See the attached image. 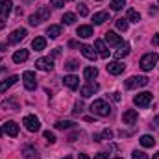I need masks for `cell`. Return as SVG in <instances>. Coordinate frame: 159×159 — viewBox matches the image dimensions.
<instances>
[{
	"label": "cell",
	"mask_w": 159,
	"mask_h": 159,
	"mask_svg": "<svg viewBox=\"0 0 159 159\" xmlns=\"http://www.w3.org/2000/svg\"><path fill=\"white\" fill-rule=\"evenodd\" d=\"M78 13L81 15V17H87V15H89V9H87V6H85V4H80V6H78Z\"/></svg>",
	"instance_id": "cell-39"
},
{
	"label": "cell",
	"mask_w": 159,
	"mask_h": 159,
	"mask_svg": "<svg viewBox=\"0 0 159 159\" xmlns=\"http://www.w3.org/2000/svg\"><path fill=\"white\" fill-rule=\"evenodd\" d=\"M94 46H96V54H98L100 57H109V48L106 46V43H104V41L98 39L96 43H94Z\"/></svg>",
	"instance_id": "cell-16"
},
{
	"label": "cell",
	"mask_w": 159,
	"mask_h": 159,
	"mask_svg": "<svg viewBox=\"0 0 159 159\" xmlns=\"http://www.w3.org/2000/svg\"><path fill=\"white\" fill-rule=\"evenodd\" d=\"M69 46H70V48H74V46H78V43H76V41H70V43H69Z\"/></svg>",
	"instance_id": "cell-45"
},
{
	"label": "cell",
	"mask_w": 159,
	"mask_h": 159,
	"mask_svg": "<svg viewBox=\"0 0 159 159\" xmlns=\"http://www.w3.org/2000/svg\"><path fill=\"white\" fill-rule=\"evenodd\" d=\"M50 6L59 9V7H63V6H65V0H50Z\"/></svg>",
	"instance_id": "cell-40"
},
{
	"label": "cell",
	"mask_w": 159,
	"mask_h": 159,
	"mask_svg": "<svg viewBox=\"0 0 159 159\" xmlns=\"http://www.w3.org/2000/svg\"><path fill=\"white\" fill-rule=\"evenodd\" d=\"M80 52H81L87 59H91V61H94V59H96V52H94L89 44H81V46H80Z\"/></svg>",
	"instance_id": "cell-18"
},
{
	"label": "cell",
	"mask_w": 159,
	"mask_h": 159,
	"mask_svg": "<svg viewBox=\"0 0 159 159\" xmlns=\"http://www.w3.org/2000/svg\"><path fill=\"white\" fill-rule=\"evenodd\" d=\"M152 126H159V117H156V120H154V124Z\"/></svg>",
	"instance_id": "cell-47"
},
{
	"label": "cell",
	"mask_w": 159,
	"mask_h": 159,
	"mask_svg": "<svg viewBox=\"0 0 159 159\" xmlns=\"http://www.w3.org/2000/svg\"><path fill=\"white\" fill-rule=\"evenodd\" d=\"M43 135H44V139H46V141H48L50 144H54V143H56V135H54L52 131H44Z\"/></svg>",
	"instance_id": "cell-38"
},
{
	"label": "cell",
	"mask_w": 159,
	"mask_h": 159,
	"mask_svg": "<svg viewBox=\"0 0 159 159\" xmlns=\"http://www.w3.org/2000/svg\"><path fill=\"white\" fill-rule=\"evenodd\" d=\"M2 107L4 109H9V111H17L19 109V104H17V100H4L2 102Z\"/></svg>",
	"instance_id": "cell-29"
},
{
	"label": "cell",
	"mask_w": 159,
	"mask_h": 159,
	"mask_svg": "<svg viewBox=\"0 0 159 159\" xmlns=\"http://www.w3.org/2000/svg\"><path fill=\"white\" fill-rule=\"evenodd\" d=\"M46 34L50 35V39H57V37L61 35V26H57V24H52V26H48Z\"/></svg>",
	"instance_id": "cell-26"
},
{
	"label": "cell",
	"mask_w": 159,
	"mask_h": 159,
	"mask_svg": "<svg viewBox=\"0 0 159 159\" xmlns=\"http://www.w3.org/2000/svg\"><path fill=\"white\" fill-rule=\"evenodd\" d=\"M32 48H34L35 52L44 50V48H46V39H44V37H35V39L32 41Z\"/></svg>",
	"instance_id": "cell-23"
},
{
	"label": "cell",
	"mask_w": 159,
	"mask_h": 159,
	"mask_svg": "<svg viewBox=\"0 0 159 159\" xmlns=\"http://www.w3.org/2000/svg\"><path fill=\"white\" fill-rule=\"evenodd\" d=\"M117 28L120 32H126L128 30V20L126 19H117Z\"/></svg>",
	"instance_id": "cell-36"
},
{
	"label": "cell",
	"mask_w": 159,
	"mask_h": 159,
	"mask_svg": "<svg viewBox=\"0 0 159 159\" xmlns=\"http://www.w3.org/2000/svg\"><path fill=\"white\" fill-rule=\"evenodd\" d=\"M91 113L93 115H98V117H107L111 113V106L106 100H94L91 104Z\"/></svg>",
	"instance_id": "cell-1"
},
{
	"label": "cell",
	"mask_w": 159,
	"mask_h": 159,
	"mask_svg": "<svg viewBox=\"0 0 159 159\" xmlns=\"http://www.w3.org/2000/svg\"><path fill=\"white\" fill-rule=\"evenodd\" d=\"M48 17H50V9L43 6V7H39V9L35 11V13H32V15H30L28 22H30L32 26H39L41 22H43V20H46Z\"/></svg>",
	"instance_id": "cell-3"
},
{
	"label": "cell",
	"mask_w": 159,
	"mask_h": 159,
	"mask_svg": "<svg viewBox=\"0 0 159 159\" xmlns=\"http://www.w3.org/2000/svg\"><path fill=\"white\" fill-rule=\"evenodd\" d=\"M76 34H78V37H81V39H87V37L93 35V28L91 26H78Z\"/></svg>",
	"instance_id": "cell-25"
},
{
	"label": "cell",
	"mask_w": 159,
	"mask_h": 159,
	"mask_svg": "<svg viewBox=\"0 0 159 159\" xmlns=\"http://www.w3.org/2000/svg\"><path fill=\"white\" fill-rule=\"evenodd\" d=\"M96 2H100V0H96Z\"/></svg>",
	"instance_id": "cell-53"
},
{
	"label": "cell",
	"mask_w": 159,
	"mask_h": 159,
	"mask_svg": "<svg viewBox=\"0 0 159 159\" xmlns=\"http://www.w3.org/2000/svg\"><path fill=\"white\" fill-rule=\"evenodd\" d=\"M106 20H109V11H98L93 15V22L94 24H104Z\"/></svg>",
	"instance_id": "cell-17"
},
{
	"label": "cell",
	"mask_w": 159,
	"mask_h": 159,
	"mask_svg": "<svg viewBox=\"0 0 159 159\" xmlns=\"http://www.w3.org/2000/svg\"><path fill=\"white\" fill-rule=\"evenodd\" d=\"M131 159H148V156H146L144 152H141V150H133Z\"/></svg>",
	"instance_id": "cell-37"
},
{
	"label": "cell",
	"mask_w": 159,
	"mask_h": 159,
	"mask_svg": "<svg viewBox=\"0 0 159 159\" xmlns=\"http://www.w3.org/2000/svg\"><path fill=\"white\" fill-rule=\"evenodd\" d=\"M94 159H109V156L102 152V154H96V156H94Z\"/></svg>",
	"instance_id": "cell-41"
},
{
	"label": "cell",
	"mask_w": 159,
	"mask_h": 159,
	"mask_svg": "<svg viewBox=\"0 0 159 159\" xmlns=\"http://www.w3.org/2000/svg\"><path fill=\"white\" fill-rule=\"evenodd\" d=\"M35 69L44 70V72H50V70L54 69V61H52L50 57H39V59L35 61Z\"/></svg>",
	"instance_id": "cell-10"
},
{
	"label": "cell",
	"mask_w": 159,
	"mask_h": 159,
	"mask_svg": "<svg viewBox=\"0 0 159 159\" xmlns=\"http://www.w3.org/2000/svg\"><path fill=\"white\" fill-rule=\"evenodd\" d=\"M144 85H148V78L146 76H131L129 80L124 81L126 89H135V87H144Z\"/></svg>",
	"instance_id": "cell-6"
},
{
	"label": "cell",
	"mask_w": 159,
	"mask_h": 159,
	"mask_svg": "<svg viewBox=\"0 0 159 159\" xmlns=\"http://www.w3.org/2000/svg\"><path fill=\"white\" fill-rule=\"evenodd\" d=\"M113 100H117V102H119V100H120V93H113Z\"/></svg>",
	"instance_id": "cell-44"
},
{
	"label": "cell",
	"mask_w": 159,
	"mask_h": 159,
	"mask_svg": "<svg viewBox=\"0 0 159 159\" xmlns=\"http://www.w3.org/2000/svg\"><path fill=\"white\" fill-rule=\"evenodd\" d=\"M157 61H159V56L156 52H150V54H144V56L141 57V63H139V65H141L143 70L148 72V70H152V69L157 65Z\"/></svg>",
	"instance_id": "cell-2"
},
{
	"label": "cell",
	"mask_w": 159,
	"mask_h": 159,
	"mask_svg": "<svg viewBox=\"0 0 159 159\" xmlns=\"http://www.w3.org/2000/svg\"><path fill=\"white\" fill-rule=\"evenodd\" d=\"M76 69H80V63H78V61L70 59V61H67V63H65V70H70V72H72V70H76Z\"/></svg>",
	"instance_id": "cell-35"
},
{
	"label": "cell",
	"mask_w": 159,
	"mask_h": 159,
	"mask_svg": "<svg viewBox=\"0 0 159 159\" xmlns=\"http://www.w3.org/2000/svg\"><path fill=\"white\" fill-rule=\"evenodd\" d=\"M26 35H28V30H26V28H17V30H13V32H11V35H9L7 43H9V44H17L19 41L24 39Z\"/></svg>",
	"instance_id": "cell-8"
},
{
	"label": "cell",
	"mask_w": 159,
	"mask_h": 159,
	"mask_svg": "<svg viewBox=\"0 0 159 159\" xmlns=\"http://www.w3.org/2000/svg\"><path fill=\"white\" fill-rule=\"evenodd\" d=\"M106 43H107L109 46H120L124 41H122V37L117 35L115 32H107V34H106Z\"/></svg>",
	"instance_id": "cell-13"
},
{
	"label": "cell",
	"mask_w": 159,
	"mask_h": 159,
	"mask_svg": "<svg viewBox=\"0 0 159 159\" xmlns=\"http://www.w3.org/2000/svg\"><path fill=\"white\" fill-rule=\"evenodd\" d=\"M106 69H107V72L113 74V76H119V74L124 72V65L119 63V61H109V63L106 65Z\"/></svg>",
	"instance_id": "cell-11"
},
{
	"label": "cell",
	"mask_w": 159,
	"mask_h": 159,
	"mask_svg": "<svg viewBox=\"0 0 159 159\" xmlns=\"http://www.w3.org/2000/svg\"><path fill=\"white\" fill-rule=\"evenodd\" d=\"M96 91H98V85H96V83H87V85H83V87H81L80 94H81L83 98H89V96H93Z\"/></svg>",
	"instance_id": "cell-14"
},
{
	"label": "cell",
	"mask_w": 159,
	"mask_h": 159,
	"mask_svg": "<svg viewBox=\"0 0 159 159\" xmlns=\"http://www.w3.org/2000/svg\"><path fill=\"white\" fill-rule=\"evenodd\" d=\"M4 48H6V46H4V44H0V52H2V50H4Z\"/></svg>",
	"instance_id": "cell-49"
},
{
	"label": "cell",
	"mask_w": 159,
	"mask_h": 159,
	"mask_svg": "<svg viewBox=\"0 0 159 159\" xmlns=\"http://www.w3.org/2000/svg\"><path fill=\"white\" fill-rule=\"evenodd\" d=\"M22 80H24V87H26L28 91H35V87H37V80H35V74H34V72L26 70V72L22 74Z\"/></svg>",
	"instance_id": "cell-9"
},
{
	"label": "cell",
	"mask_w": 159,
	"mask_h": 159,
	"mask_svg": "<svg viewBox=\"0 0 159 159\" xmlns=\"http://www.w3.org/2000/svg\"><path fill=\"white\" fill-rule=\"evenodd\" d=\"M28 56H30L28 50H22V48H20V50H17V52L13 54V61H15V63H24V61L28 59Z\"/></svg>",
	"instance_id": "cell-22"
},
{
	"label": "cell",
	"mask_w": 159,
	"mask_h": 159,
	"mask_svg": "<svg viewBox=\"0 0 159 159\" xmlns=\"http://www.w3.org/2000/svg\"><path fill=\"white\" fill-rule=\"evenodd\" d=\"M17 80H19V76H9L7 80L0 81V93H6L11 85H15V83H17Z\"/></svg>",
	"instance_id": "cell-20"
},
{
	"label": "cell",
	"mask_w": 159,
	"mask_h": 159,
	"mask_svg": "<svg viewBox=\"0 0 159 159\" xmlns=\"http://www.w3.org/2000/svg\"><path fill=\"white\" fill-rule=\"evenodd\" d=\"M154 159H159V152L157 154H154Z\"/></svg>",
	"instance_id": "cell-48"
},
{
	"label": "cell",
	"mask_w": 159,
	"mask_h": 159,
	"mask_svg": "<svg viewBox=\"0 0 159 159\" xmlns=\"http://www.w3.org/2000/svg\"><path fill=\"white\" fill-rule=\"evenodd\" d=\"M126 20H129V22H139V20H141V13L135 11V9H128V13H126Z\"/></svg>",
	"instance_id": "cell-28"
},
{
	"label": "cell",
	"mask_w": 159,
	"mask_h": 159,
	"mask_svg": "<svg viewBox=\"0 0 159 159\" xmlns=\"http://www.w3.org/2000/svg\"><path fill=\"white\" fill-rule=\"evenodd\" d=\"M152 44H156V46H159V34H156V35L152 37Z\"/></svg>",
	"instance_id": "cell-42"
},
{
	"label": "cell",
	"mask_w": 159,
	"mask_h": 159,
	"mask_svg": "<svg viewBox=\"0 0 159 159\" xmlns=\"http://www.w3.org/2000/svg\"><path fill=\"white\" fill-rule=\"evenodd\" d=\"M61 20H63V24L70 26V24H74V22H76V15H74V13H65Z\"/></svg>",
	"instance_id": "cell-31"
},
{
	"label": "cell",
	"mask_w": 159,
	"mask_h": 159,
	"mask_svg": "<svg viewBox=\"0 0 159 159\" xmlns=\"http://www.w3.org/2000/svg\"><path fill=\"white\" fill-rule=\"evenodd\" d=\"M11 7H13V2H11V0H0V17H2L0 28L4 26V20L7 19V15L11 13Z\"/></svg>",
	"instance_id": "cell-7"
},
{
	"label": "cell",
	"mask_w": 159,
	"mask_h": 159,
	"mask_svg": "<svg viewBox=\"0 0 159 159\" xmlns=\"http://www.w3.org/2000/svg\"><path fill=\"white\" fill-rule=\"evenodd\" d=\"M137 120H139V113H137L135 109L124 111V115H122V122H124V124H135Z\"/></svg>",
	"instance_id": "cell-12"
},
{
	"label": "cell",
	"mask_w": 159,
	"mask_h": 159,
	"mask_svg": "<svg viewBox=\"0 0 159 159\" xmlns=\"http://www.w3.org/2000/svg\"><path fill=\"white\" fill-rule=\"evenodd\" d=\"M37 156H39V154H37V150H35L34 146H26V148H24V157L26 159H37Z\"/></svg>",
	"instance_id": "cell-30"
},
{
	"label": "cell",
	"mask_w": 159,
	"mask_h": 159,
	"mask_svg": "<svg viewBox=\"0 0 159 159\" xmlns=\"http://www.w3.org/2000/svg\"><path fill=\"white\" fill-rule=\"evenodd\" d=\"M113 137V131L111 129H104L102 135H94V141H104V139H111Z\"/></svg>",
	"instance_id": "cell-33"
},
{
	"label": "cell",
	"mask_w": 159,
	"mask_h": 159,
	"mask_svg": "<svg viewBox=\"0 0 159 159\" xmlns=\"http://www.w3.org/2000/svg\"><path fill=\"white\" fill-rule=\"evenodd\" d=\"M117 159H122V157H117Z\"/></svg>",
	"instance_id": "cell-52"
},
{
	"label": "cell",
	"mask_w": 159,
	"mask_h": 159,
	"mask_svg": "<svg viewBox=\"0 0 159 159\" xmlns=\"http://www.w3.org/2000/svg\"><path fill=\"white\" fill-rule=\"evenodd\" d=\"M78 159H89V156H85V154H80Z\"/></svg>",
	"instance_id": "cell-46"
},
{
	"label": "cell",
	"mask_w": 159,
	"mask_h": 159,
	"mask_svg": "<svg viewBox=\"0 0 159 159\" xmlns=\"http://www.w3.org/2000/svg\"><path fill=\"white\" fill-rule=\"evenodd\" d=\"M22 124H24V128H26L28 131H34V133L41 129V122L35 115H26V117L22 119Z\"/></svg>",
	"instance_id": "cell-5"
},
{
	"label": "cell",
	"mask_w": 159,
	"mask_h": 159,
	"mask_svg": "<svg viewBox=\"0 0 159 159\" xmlns=\"http://www.w3.org/2000/svg\"><path fill=\"white\" fill-rule=\"evenodd\" d=\"M109 6H111V9H113V11H119V9H122V7L126 6V0H111V4H109Z\"/></svg>",
	"instance_id": "cell-32"
},
{
	"label": "cell",
	"mask_w": 159,
	"mask_h": 159,
	"mask_svg": "<svg viewBox=\"0 0 159 159\" xmlns=\"http://www.w3.org/2000/svg\"><path fill=\"white\" fill-rule=\"evenodd\" d=\"M63 159H72V157H70V156H67V157H63Z\"/></svg>",
	"instance_id": "cell-50"
},
{
	"label": "cell",
	"mask_w": 159,
	"mask_h": 159,
	"mask_svg": "<svg viewBox=\"0 0 159 159\" xmlns=\"http://www.w3.org/2000/svg\"><path fill=\"white\" fill-rule=\"evenodd\" d=\"M96 76H98V69H96V67H85V69H83V78L85 80L91 81V80H94Z\"/></svg>",
	"instance_id": "cell-24"
},
{
	"label": "cell",
	"mask_w": 159,
	"mask_h": 159,
	"mask_svg": "<svg viewBox=\"0 0 159 159\" xmlns=\"http://www.w3.org/2000/svg\"><path fill=\"white\" fill-rule=\"evenodd\" d=\"M128 54H129V44H128V43H122L119 46V50H117L113 56H115V59H122V57H126Z\"/></svg>",
	"instance_id": "cell-21"
},
{
	"label": "cell",
	"mask_w": 159,
	"mask_h": 159,
	"mask_svg": "<svg viewBox=\"0 0 159 159\" xmlns=\"http://www.w3.org/2000/svg\"><path fill=\"white\" fill-rule=\"evenodd\" d=\"M81 109H83V106H81V104H76V107H74V113H76V115H80V113H81Z\"/></svg>",
	"instance_id": "cell-43"
},
{
	"label": "cell",
	"mask_w": 159,
	"mask_h": 159,
	"mask_svg": "<svg viewBox=\"0 0 159 159\" xmlns=\"http://www.w3.org/2000/svg\"><path fill=\"white\" fill-rule=\"evenodd\" d=\"M74 122H69V120H57L56 122V128L57 129H67V128H72Z\"/></svg>",
	"instance_id": "cell-34"
},
{
	"label": "cell",
	"mask_w": 159,
	"mask_h": 159,
	"mask_svg": "<svg viewBox=\"0 0 159 159\" xmlns=\"http://www.w3.org/2000/svg\"><path fill=\"white\" fill-rule=\"evenodd\" d=\"M4 131H6L9 137H17V135H19V126H17V122H13V120L6 122V124H4Z\"/></svg>",
	"instance_id": "cell-15"
},
{
	"label": "cell",
	"mask_w": 159,
	"mask_h": 159,
	"mask_svg": "<svg viewBox=\"0 0 159 159\" xmlns=\"http://www.w3.org/2000/svg\"><path fill=\"white\" fill-rule=\"evenodd\" d=\"M152 100H154V96H152V93H148V91L139 93V94H135V98H133L135 106H139V107H148V106L152 104Z\"/></svg>",
	"instance_id": "cell-4"
},
{
	"label": "cell",
	"mask_w": 159,
	"mask_h": 159,
	"mask_svg": "<svg viewBox=\"0 0 159 159\" xmlns=\"http://www.w3.org/2000/svg\"><path fill=\"white\" fill-rule=\"evenodd\" d=\"M0 135H2V128H0Z\"/></svg>",
	"instance_id": "cell-51"
},
{
	"label": "cell",
	"mask_w": 159,
	"mask_h": 159,
	"mask_svg": "<svg viewBox=\"0 0 159 159\" xmlns=\"http://www.w3.org/2000/svg\"><path fill=\"white\" fill-rule=\"evenodd\" d=\"M63 83H65L69 89H76V87L80 85V78L78 76H74V74H69V76L63 78Z\"/></svg>",
	"instance_id": "cell-19"
},
{
	"label": "cell",
	"mask_w": 159,
	"mask_h": 159,
	"mask_svg": "<svg viewBox=\"0 0 159 159\" xmlns=\"http://www.w3.org/2000/svg\"><path fill=\"white\" fill-rule=\"evenodd\" d=\"M139 141H141V144H143L144 148H152V146H156V139H154L152 135H143Z\"/></svg>",
	"instance_id": "cell-27"
}]
</instances>
